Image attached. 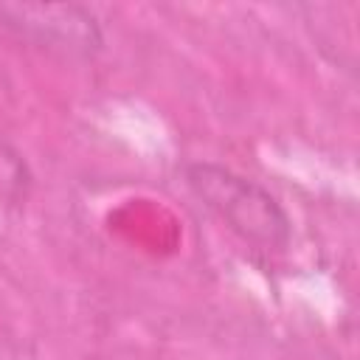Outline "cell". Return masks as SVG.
Returning <instances> with one entry per match:
<instances>
[{"instance_id": "1", "label": "cell", "mask_w": 360, "mask_h": 360, "mask_svg": "<svg viewBox=\"0 0 360 360\" xmlns=\"http://www.w3.org/2000/svg\"><path fill=\"white\" fill-rule=\"evenodd\" d=\"M186 183L194 197L208 211H214L239 239L262 250H284L290 245V217L284 214L278 200L259 183L219 163L186 166Z\"/></svg>"}, {"instance_id": "2", "label": "cell", "mask_w": 360, "mask_h": 360, "mask_svg": "<svg viewBox=\"0 0 360 360\" xmlns=\"http://www.w3.org/2000/svg\"><path fill=\"white\" fill-rule=\"evenodd\" d=\"M0 25L42 45L65 53L90 56L101 48V31L93 14L82 6H0Z\"/></svg>"}, {"instance_id": "3", "label": "cell", "mask_w": 360, "mask_h": 360, "mask_svg": "<svg viewBox=\"0 0 360 360\" xmlns=\"http://www.w3.org/2000/svg\"><path fill=\"white\" fill-rule=\"evenodd\" d=\"M34 177L20 149H14L6 138H0V205L17 208L25 205L31 194Z\"/></svg>"}]
</instances>
